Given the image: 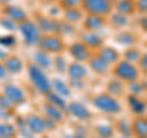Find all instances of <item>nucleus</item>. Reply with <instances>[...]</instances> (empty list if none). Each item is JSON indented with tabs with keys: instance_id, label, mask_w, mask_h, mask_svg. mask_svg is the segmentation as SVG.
<instances>
[{
	"instance_id": "obj_1",
	"label": "nucleus",
	"mask_w": 147,
	"mask_h": 138,
	"mask_svg": "<svg viewBox=\"0 0 147 138\" xmlns=\"http://www.w3.org/2000/svg\"><path fill=\"white\" fill-rule=\"evenodd\" d=\"M28 75H30V78L32 81V83L34 84V87L38 92L40 93H49L50 92V88H52V86H50V82L48 81L47 76L43 73V71L40 70V68L37 66V65H30L28 66Z\"/></svg>"
},
{
	"instance_id": "obj_2",
	"label": "nucleus",
	"mask_w": 147,
	"mask_h": 138,
	"mask_svg": "<svg viewBox=\"0 0 147 138\" xmlns=\"http://www.w3.org/2000/svg\"><path fill=\"white\" fill-rule=\"evenodd\" d=\"M92 103L98 110L107 114H117L120 111V105H119L118 100L108 94H99L94 96Z\"/></svg>"
},
{
	"instance_id": "obj_3",
	"label": "nucleus",
	"mask_w": 147,
	"mask_h": 138,
	"mask_svg": "<svg viewBox=\"0 0 147 138\" xmlns=\"http://www.w3.org/2000/svg\"><path fill=\"white\" fill-rule=\"evenodd\" d=\"M20 32L25 39V43L27 45H33L34 43H38L39 40V29L36 23L32 21L26 20L20 23Z\"/></svg>"
},
{
	"instance_id": "obj_4",
	"label": "nucleus",
	"mask_w": 147,
	"mask_h": 138,
	"mask_svg": "<svg viewBox=\"0 0 147 138\" xmlns=\"http://www.w3.org/2000/svg\"><path fill=\"white\" fill-rule=\"evenodd\" d=\"M114 73L119 80H124V81H129L132 82L137 78V68L129 61H120L114 68Z\"/></svg>"
},
{
	"instance_id": "obj_5",
	"label": "nucleus",
	"mask_w": 147,
	"mask_h": 138,
	"mask_svg": "<svg viewBox=\"0 0 147 138\" xmlns=\"http://www.w3.org/2000/svg\"><path fill=\"white\" fill-rule=\"evenodd\" d=\"M110 1L109 0H91L88 3L84 4V7L91 15H104L110 10Z\"/></svg>"
},
{
	"instance_id": "obj_6",
	"label": "nucleus",
	"mask_w": 147,
	"mask_h": 138,
	"mask_svg": "<svg viewBox=\"0 0 147 138\" xmlns=\"http://www.w3.org/2000/svg\"><path fill=\"white\" fill-rule=\"evenodd\" d=\"M38 47H39V50H43V52L57 53V52H60L61 50L63 43L58 37L45 36L40 40H38Z\"/></svg>"
},
{
	"instance_id": "obj_7",
	"label": "nucleus",
	"mask_w": 147,
	"mask_h": 138,
	"mask_svg": "<svg viewBox=\"0 0 147 138\" xmlns=\"http://www.w3.org/2000/svg\"><path fill=\"white\" fill-rule=\"evenodd\" d=\"M4 95L6 96V99L11 104H15V105L24 103L26 99L22 89L15 84H7L4 87Z\"/></svg>"
},
{
	"instance_id": "obj_8",
	"label": "nucleus",
	"mask_w": 147,
	"mask_h": 138,
	"mask_svg": "<svg viewBox=\"0 0 147 138\" xmlns=\"http://www.w3.org/2000/svg\"><path fill=\"white\" fill-rule=\"evenodd\" d=\"M26 125L28 127V130L31 133H36V135H40L43 133L47 128H45V123H44V119L39 117L38 115H28L26 117Z\"/></svg>"
},
{
	"instance_id": "obj_9",
	"label": "nucleus",
	"mask_w": 147,
	"mask_h": 138,
	"mask_svg": "<svg viewBox=\"0 0 147 138\" xmlns=\"http://www.w3.org/2000/svg\"><path fill=\"white\" fill-rule=\"evenodd\" d=\"M4 12H5V15L13 22H20L21 23V22L26 21V18H27L26 12L22 10L21 7L15 6V5H6L4 7Z\"/></svg>"
},
{
	"instance_id": "obj_10",
	"label": "nucleus",
	"mask_w": 147,
	"mask_h": 138,
	"mask_svg": "<svg viewBox=\"0 0 147 138\" xmlns=\"http://www.w3.org/2000/svg\"><path fill=\"white\" fill-rule=\"evenodd\" d=\"M69 111H70L74 116L77 117V119H80V120H87V119L90 117V110L87 109L84 104H81V103H77V102H72L69 104Z\"/></svg>"
},
{
	"instance_id": "obj_11",
	"label": "nucleus",
	"mask_w": 147,
	"mask_h": 138,
	"mask_svg": "<svg viewBox=\"0 0 147 138\" xmlns=\"http://www.w3.org/2000/svg\"><path fill=\"white\" fill-rule=\"evenodd\" d=\"M70 54L76 59V60H79V61L86 60V59H88V56H90L88 50H87L86 45L84 43H80V42H76V43L71 44Z\"/></svg>"
},
{
	"instance_id": "obj_12",
	"label": "nucleus",
	"mask_w": 147,
	"mask_h": 138,
	"mask_svg": "<svg viewBox=\"0 0 147 138\" xmlns=\"http://www.w3.org/2000/svg\"><path fill=\"white\" fill-rule=\"evenodd\" d=\"M131 131L135 133L136 136L141 138L147 137V119L146 117H137L136 120L132 122Z\"/></svg>"
},
{
	"instance_id": "obj_13",
	"label": "nucleus",
	"mask_w": 147,
	"mask_h": 138,
	"mask_svg": "<svg viewBox=\"0 0 147 138\" xmlns=\"http://www.w3.org/2000/svg\"><path fill=\"white\" fill-rule=\"evenodd\" d=\"M67 73L72 80H81V78H84L86 76L87 71L84 65H81L79 62H72L67 68Z\"/></svg>"
},
{
	"instance_id": "obj_14",
	"label": "nucleus",
	"mask_w": 147,
	"mask_h": 138,
	"mask_svg": "<svg viewBox=\"0 0 147 138\" xmlns=\"http://www.w3.org/2000/svg\"><path fill=\"white\" fill-rule=\"evenodd\" d=\"M4 66H5L6 71L11 73H18L22 70V61L16 56H10L6 58L4 61Z\"/></svg>"
},
{
	"instance_id": "obj_15",
	"label": "nucleus",
	"mask_w": 147,
	"mask_h": 138,
	"mask_svg": "<svg viewBox=\"0 0 147 138\" xmlns=\"http://www.w3.org/2000/svg\"><path fill=\"white\" fill-rule=\"evenodd\" d=\"M127 104H129V107H130L131 111L135 113V114H137V115L142 114V113H144L145 110H146V104H145V102H142L141 99H139V98H137V96H135V95H130V96H129Z\"/></svg>"
},
{
	"instance_id": "obj_16",
	"label": "nucleus",
	"mask_w": 147,
	"mask_h": 138,
	"mask_svg": "<svg viewBox=\"0 0 147 138\" xmlns=\"http://www.w3.org/2000/svg\"><path fill=\"white\" fill-rule=\"evenodd\" d=\"M98 56L102 59L107 65H109V64H113V62H115L118 60L119 55H118L115 49H113V48H103L99 52Z\"/></svg>"
},
{
	"instance_id": "obj_17",
	"label": "nucleus",
	"mask_w": 147,
	"mask_h": 138,
	"mask_svg": "<svg viewBox=\"0 0 147 138\" xmlns=\"http://www.w3.org/2000/svg\"><path fill=\"white\" fill-rule=\"evenodd\" d=\"M50 86H52V88L54 89L55 93L59 94V95H61V96H69L70 95V88H69L61 80H59V78L53 80Z\"/></svg>"
},
{
	"instance_id": "obj_18",
	"label": "nucleus",
	"mask_w": 147,
	"mask_h": 138,
	"mask_svg": "<svg viewBox=\"0 0 147 138\" xmlns=\"http://www.w3.org/2000/svg\"><path fill=\"white\" fill-rule=\"evenodd\" d=\"M90 66H91L92 70H93L94 72H97V73H104L105 71L108 70V65L98 56V55H96V56L91 58Z\"/></svg>"
},
{
	"instance_id": "obj_19",
	"label": "nucleus",
	"mask_w": 147,
	"mask_h": 138,
	"mask_svg": "<svg viewBox=\"0 0 147 138\" xmlns=\"http://www.w3.org/2000/svg\"><path fill=\"white\" fill-rule=\"evenodd\" d=\"M81 38H82V42L86 45H90V47H93V48L102 44V39L97 34L92 33V32H85V33H82Z\"/></svg>"
},
{
	"instance_id": "obj_20",
	"label": "nucleus",
	"mask_w": 147,
	"mask_h": 138,
	"mask_svg": "<svg viewBox=\"0 0 147 138\" xmlns=\"http://www.w3.org/2000/svg\"><path fill=\"white\" fill-rule=\"evenodd\" d=\"M47 99H48V103L57 107L58 109L60 110H65L66 109V104H65V100L61 98V95L57 94L55 92H49L47 93Z\"/></svg>"
},
{
	"instance_id": "obj_21",
	"label": "nucleus",
	"mask_w": 147,
	"mask_h": 138,
	"mask_svg": "<svg viewBox=\"0 0 147 138\" xmlns=\"http://www.w3.org/2000/svg\"><path fill=\"white\" fill-rule=\"evenodd\" d=\"M44 111H45V114H47V117L52 119V120H54L55 122L61 121V117H63L61 110L58 109L57 107H54V105L47 103L44 105Z\"/></svg>"
},
{
	"instance_id": "obj_22",
	"label": "nucleus",
	"mask_w": 147,
	"mask_h": 138,
	"mask_svg": "<svg viewBox=\"0 0 147 138\" xmlns=\"http://www.w3.org/2000/svg\"><path fill=\"white\" fill-rule=\"evenodd\" d=\"M102 25H103V20H102V17L98 15H90V16H87L85 20V27L90 31L97 29Z\"/></svg>"
},
{
	"instance_id": "obj_23",
	"label": "nucleus",
	"mask_w": 147,
	"mask_h": 138,
	"mask_svg": "<svg viewBox=\"0 0 147 138\" xmlns=\"http://www.w3.org/2000/svg\"><path fill=\"white\" fill-rule=\"evenodd\" d=\"M117 11L119 13H123V15H129V13H131L134 11L135 9V5L134 3L131 1V0H119L117 3Z\"/></svg>"
},
{
	"instance_id": "obj_24",
	"label": "nucleus",
	"mask_w": 147,
	"mask_h": 138,
	"mask_svg": "<svg viewBox=\"0 0 147 138\" xmlns=\"http://www.w3.org/2000/svg\"><path fill=\"white\" fill-rule=\"evenodd\" d=\"M33 60L39 68L40 67L47 68L50 65V60H49L48 55L45 54V52H43V50H38V52H36L33 54Z\"/></svg>"
},
{
	"instance_id": "obj_25",
	"label": "nucleus",
	"mask_w": 147,
	"mask_h": 138,
	"mask_svg": "<svg viewBox=\"0 0 147 138\" xmlns=\"http://www.w3.org/2000/svg\"><path fill=\"white\" fill-rule=\"evenodd\" d=\"M81 12L80 10H77V9H66L65 12H64V17H65V20L67 23H74V22H77L81 20Z\"/></svg>"
},
{
	"instance_id": "obj_26",
	"label": "nucleus",
	"mask_w": 147,
	"mask_h": 138,
	"mask_svg": "<svg viewBox=\"0 0 147 138\" xmlns=\"http://www.w3.org/2000/svg\"><path fill=\"white\" fill-rule=\"evenodd\" d=\"M16 136V128L10 123H0V137L13 138Z\"/></svg>"
},
{
	"instance_id": "obj_27",
	"label": "nucleus",
	"mask_w": 147,
	"mask_h": 138,
	"mask_svg": "<svg viewBox=\"0 0 147 138\" xmlns=\"http://www.w3.org/2000/svg\"><path fill=\"white\" fill-rule=\"evenodd\" d=\"M38 29L43 31V32H50V31H54L57 29V23L54 21H50L48 18H44V17H40L38 20Z\"/></svg>"
},
{
	"instance_id": "obj_28",
	"label": "nucleus",
	"mask_w": 147,
	"mask_h": 138,
	"mask_svg": "<svg viewBox=\"0 0 147 138\" xmlns=\"http://www.w3.org/2000/svg\"><path fill=\"white\" fill-rule=\"evenodd\" d=\"M107 88H108L109 93H112L113 95H119V94L121 93V90H123V84H121L120 81L113 80V81H110L109 83H108Z\"/></svg>"
},
{
	"instance_id": "obj_29",
	"label": "nucleus",
	"mask_w": 147,
	"mask_h": 138,
	"mask_svg": "<svg viewBox=\"0 0 147 138\" xmlns=\"http://www.w3.org/2000/svg\"><path fill=\"white\" fill-rule=\"evenodd\" d=\"M97 133L99 137L110 138L114 135V130H113V127L109 125H99V126H97Z\"/></svg>"
},
{
	"instance_id": "obj_30",
	"label": "nucleus",
	"mask_w": 147,
	"mask_h": 138,
	"mask_svg": "<svg viewBox=\"0 0 147 138\" xmlns=\"http://www.w3.org/2000/svg\"><path fill=\"white\" fill-rule=\"evenodd\" d=\"M117 40L120 44H125V45H129V44H132L134 43V37H132L129 32H120L118 36H117Z\"/></svg>"
},
{
	"instance_id": "obj_31",
	"label": "nucleus",
	"mask_w": 147,
	"mask_h": 138,
	"mask_svg": "<svg viewBox=\"0 0 147 138\" xmlns=\"http://www.w3.org/2000/svg\"><path fill=\"white\" fill-rule=\"evenodd\" d=\"M125 61H129V62H134V61H137L140 59V53L137 49H127L126 53H125Z\"/></svg>"
},
{
	"instance_id": "obj_32",
	"label": "nucleus",
	"mask_w": 147,
	"mask_h": 138,
	"mask_svg": "<svg viewBox=\"0 0 147 138\" xmlns=\"http://www.w3.org/2000/svg\"><path fill=\"white\" fill-rule=\"evenodd\" d=\"M112 22H113V25H115V26H118V27L124 26V25H126V16L123 15V13L115 12V13H114V15L112 16Z\"/></svg>"
},
{
	"instance_id": "obj_33",
	"label": "nucleus",
	"mask_w": 147,
	"mask_h": 138,
	"mask_svg": "<svg viewBox=\"0 0 147 138\" xmlns=\"http://www.w3.org/2000/svg\"><path fill=\"white\" fill-rule=\"evenodd\" d=\"M16 43V39L12 36H1L0 37V44L4 47H11Z\"/></svg>"
},
{
	"instance_id": "obj_34",
	"label": "nucleus",
	"mask_w": 147,
	"mask_h": 138,
	"mask_svg": "<svg viewBox=\"0 0 147 138\" xmlns=\"http://www.w3.org/2000/svg\"><path fill=\"white\" fill-rule=\"evenodd\" d=\"M118 128L124 136H129L131 133V127L127 125L126 121H119L118 122Z\"/></svg>"
},
{
	"instance_id": "obj_35",
	"label": "nucleus",
	"mask_w": 147,
	"mask_h": 138,
	"mask_svg": "<svg viewBox=\"0 0 147 138\" xmlns=\"http://www.w3.org/2000/svg\"><path fill=\"white\" fill-rule=\"evenodd\" d=\"M0 23H1V26L4 27V28H6V29H9V31H11V29H15V27H16V25H15V22H13L12 20H10L9 17H4V18H1L0 20Z\"/></svg>"
},
{
	"instance_id": "obj_36",
	"label": "nucleus",
	"mask_w": 147,
	"mask_h": 138,
	"mask_svg": "<svg viewBox=\"0 0 147 138\" xmlns=\"http://www.w3.org/2000/svg\"><path fill=\"white\" fill-rule=\"evenodd\" d=\"M11 105H12V104L6 99L5 95H4V94L0 95V108H1V109H5V110H9V108H10Z\"/></svg>"
},
{
	"instance_id": "obj_37",
	"label": "nucleus",
	"mask_w": 147,
	"mask_h": 138,
	"mask_svg": "<svg viewBox=\"0 0 147 138\" xmlns=\"http://www.w3.org/2000/svg\"><path fill=\"white\" fill-rule=\"evenodd\" d=\"M136 9L140 12H147V0H139L136 3Z\"/></svg>"
},
{
	"instance_id": "obj_38",
	"label": "nucleus",
	"mask_w": 147,
	"mask_h": 138,
	"mask_svg": "<svg viewBox=\"0 0 147 138\" xmlns=\"http://www.w3.org/2000/svg\"><path fill=\"white\" fill-rule=\"evenodd\" d=\"M80 0H61V6L66 7V9H71L75 5L79 4Z\"/></svg>"
},
{
	"instance_id": "obj_39",
	"label": "nucleus",
	"mask_w": 147,
	"mask_h": 138,
	"mask_svg": "<svg viewBox=\"0 0 147 138\" xmlns=\"http://www.w3.org/2000/svg\"><path fill=\"white\" fill-rule=\"evenodd\" d=\"M55 66H57V68H58L59 71H63V70H64V67H65V62L63 61V59L58 58L57 60H55Z\"/></svg>"
},
{
	"instance_id": "obj_40",
	"label": "nucleus",
	"mask_w": 147,
	"mask_h": 138,
	"mask_svg": "<svg viewBox=\"0 0 147 138\" xmlns=\"http://www.w3.org/2000/svg\"><path fill=\"white\" fill-rule=\"evenodd\" d=\"M130 88H131L132 93H140V92H141V86L135 83V81H132V83L130 84Z\"/></svg>"
},
{
	"instance_id": "obj_41",
	"label": "nucleus",
	"mask_w": 147,
	"mask_h": 138,
	"mask_svg": "<svg viewBox=\"0 0 147 138\" xmlns=\"http://www.w3.org/2000/svg\"><path fill=\"white\" fill-rule=\"evenodd\" d=\"M140 64H141L142 67L147 68V53L145 55H142V58H141V60H140Z\"/></svg>"
},
{
	"instance_id": "obj_42",
	"label": "nucleus",
	"mask_w": 147,
	"mask_h": 138,
	"mask_svg": "<svg viewBox=\"0 0 147 138\" xmlns=\"http://www.w3.org/2000/svg\"><path fill=\"white\" fill-rule=\"evenodd\" d=\"M6 68L5 66H4V64H0V78H3V77H5L6 76Z\"/></svg>"
},
{
	"instance_id": "obj_43",
	"label": "nucleus",
	"mask_w": 147,
	"mask_h": 138,
	"mask_svg": "<svg viewBox=\"0 0 147 138\" xmlns=\"http://www.w3.org/2000/svg\"><path fill=\"white\" fill-rule=\"evenodd\" d=\"M141 26L144 27L145 29H147V18H144V20H141Z\"/></svg>"
},
{
	"instance_id": "obj_44",
	"label": "nucleus",
	"mask_w": 147,
	"mask_h": 138,
	"mask_svg": "<svg viewBox=\"0 0 147 138\" xmlns=\"http://www.w3.org/2000/svg\"><path fill=\"white\" fill-rule=\"evenodd\" d=\"M0 58H5V53L1 52V50H0Z\"/></svg>"
},
{
	"instance_id": "obj_45",
	"label": "nucleus",
	"mask_w": 147,
	"mask_h": 138,
	"mask_svg": "<svg viewBox=\"0 0 147 138\" xmlns=\"http://www.w3.org/2000/svg\"><path fill=\"white\" fill-rule=\"evenodd\" d=\"M9 1H11V0H0V3H4V4H5V3H9Z\"/></svg>"
},
{
	"instance_id": "obj_46",
	"label": "nucleus",
	"mask_w": 147,
	"mask_h": 138,
	"mask_svg": "<svg viewBox=\"0 0 147 138\" xmlns=\"http://www.w3.org/2000/svg\"><path fill=\"white\" fill-rule=\"evenodd\" d=\"M81 1L85 4V3H88V1H91V0H81Z\"/></svg>"
},
{
	"instance_id": "obj_47",
	"label": "nucleus",
	"mask_w": 147,
	"mask_h": 138,
	"mask_svg": "<svg viewBox=\"0 0 147 138\" xmlns=\"http://www.w3.org/2000/svg\"><path fill=\"white\" fill-rule=\"evenodd\" d=\"M94 138H104V137H99V136H97V137H94Z\"/></svg>"
},
{
	"instance_id": "obj_48",
	"label": "nucleus",
	"mask_w": 147,
	"mask_h": 138,
	"mask_svg": "<svg viewBox=\"0 0 147 138\" xmlns=\"http://www.w3.org/2000/svg\"><path fill=\"white\" fill-rule=\"evenodd\" d=\"M0 138H3V137H0Z\"/></svg>"
}]
</instances>
